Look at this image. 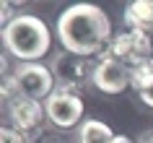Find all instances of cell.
<instances>
[{
    "label": "cell",
    "mask_w": 153,
    "mask_h": 143,
    "mask_svg": "<svg viewBox=\"0 0 153 143\" xmlns=\"http://www.w3.org/2000/svg\"><path fill=\"white\" fill-rule=\"evenodd\" d=\"M140 102H143V104H148V107L153 109V86H151V88H145L143 94H140Z\"/></svg>",
    "instance_id": "14"
},
{
    "label": "cell",
    "mask_w": 153,
    "mask_h": 143,
    "mask_svg": "<svg viewBox=\"0 0 153 143\" xmlns=\"http://www.w3.org/2000/svg\"><path fill=\"white\" fill-rule=\"evenodd\" d=\"M91 83L104 94H122L130 86V68L114 57H101L94 68Z\"/></svg>",
    "instance_id": "7"
},
{
    "label": "cell",
    "mask_w": 153,
    "mask_h": 143,
    "mask_svg": "<svg viewBox=\"0 0 153 143\" xmlns=\"http://www.w3.org/2000/svg\"><path fill=\"white\" fill-rule=\"evenodd\" d=\"M8 115H10V122L16 130L21 133H31L36 127L44 122L47 117V109H44V104L36 102V99H26V96H16V99H10L8 104Z\"/></svg>",
    "instance_id": "8"
},
{
    "label": "cell",
    "mask_w": 153,
    "mask_h": 143,
    "mask_svg": "<svg viewBox=\"0 0 153 143\" xmlns=\"http://www.w3.org/2000/svg\"><path fill=\"white\" fill-rule=\"evenodd\" d=\"M137 143H153V130H148V133H143V138Z\"/></svg>",
    "instance_id": "15"
},
{
    "label": "cell",
    "mask_w": 153,
    "mask_h": 143,
    "mask_svg": "<svg viewBox=\"0 0 153 143\" xmlns=\"http://www.w3.org/2000/svg\"><path fill=\"white\" fill-rule=\"evenodd\" d=\"M125 21L130 29H143L148 31L153 26V0H135L125 8Z\"/></svg>",
    "instance_id": "9"
},
{
    "label": "cell",
    "mask_w": 153,
    "mask_h": 143,
    "mask_svg": "<svg viewBox=\"0 0 153 143\" xmlns=\"http://www.w3.org/2000/svg\"><path fill=\"white\" fill-rule=\"evenodd\" d=\"M55 73L49 65L42 63H18L13 68V76H10V86L18 96H26V99H36V102H47L52 91H55Z\"/></svg>",
    "instance_id": "3"
},
{
    "label": "cell",
    "mask_w": 153,
    "mask_h": 143,
    "mask_svg": "<svg viewBox=\"0 0 153 143\" xmlns=\"http://www.w3.org/2000/svg\"><path fill=\"white\" fill-rule=\"evenodd\" d=\"M49 68L55 73L57 88H65V91L78 94L91 81L96 65H91V57H81V55H73V52H57L52 57Z\"/></svg>",
    "instance_id": "4"
},
{
    "label": "cell",
    "mask_w": 153,
    "mask_h": 143,
    "mask_svg": "<svg viewBox=\"0 0 153 143\" xmlns=\"http://www.w3.org/2000/svg\"><path fill=\"white\" fill-rule=\"evenodd\" d=\"M114 143H132V141H130L127 135H117V138H114Z\"/></svg>",
    "instance_id": "16"
},
{
    "label": "cell",
    "mask_w": 153,
    "mask_h": 143,
    "mask_svg": "<svg viewBox=\"0 0 153 143\" xmlns=\"http://www.w3.org/2000/svg\"><path fill=\"white\" fill-rule=\"evenodd\" d=\"M0 143H26V135L21 130H16V127L3 125L0 127Z\"/></svg>",
    "instance_id": "12"
},
{
    "label": "cell",
    "mask_w": 153,
    "mask_h": 143,
    "mask_svg": "<svg viewBox=\"0 0 153 143\" xmlns=\"http://www.w3.org/2000/svg\"><path fill=\"white\" fill-rule=\"evenodd\" d=\"M151 55H153V42L148 37V31L127 29V31L114 34V39H112L104 57H114V60L125 63L127 68H132V65H140L145 60H151Z\"/></svg>",
    "instance_id": "5"
},
{
    "label": "cell",
    "mask_w": 153,
    "mask_h": 143,
    "mask_svg": "<svg viewBox=\"0 0 153 143\" xmlns=\"http://www.w3.org/2000/svg\"><path fill=\"white\" fill-rule=\"evenodd\" d=\"M3 47L18 63H39L52 49L49 26L39 16L21 13L8 26H3Z\"/></svg>",
    "instance_id": "2"
},
{
    "label": "cell",
    "mask_w": 153,
    "mask_h": 143,
    "mask_svg": "<svg viewBox=\"0 0 153 143\" xmlns=\"http://www.w3.org/2000/svg\"><path fill=\"white\" fill-rule=\"evenodd\" d=\"M44 109H47V120L60 130H70L83 120V99L73 91H65V88H55L52 96L44 102Z\"/></svg>",
    "instance_id": "6"
},
{
    "label": "cell",
    "mask_w": 153,
    "mask_h": 143,
    "mask_svg": "<svg viewBox=\"0 0 153 143\" xmlns=\"http://www.w3.org/2000/svg\"><path fill=\"white\" fill-rule=\"evenodd\" d=\"M0 8H3V26H8L10 21H13V5H8V3H3V5H0Z\"/></svg>",
    "instance_id": "13"
},
{
    "label": "cell",
    "mask_w": 153,
    "mask_h": 143,
    "mask_svg": "<svg viewBox=\"0 0 153 143\" xmlns=\"http://www.w3.org/2000/svg\"><path fill=\"white\" fill-rule=\"evenodd\" d=\"M130 86L135 88L137 94H143L145 88L153 86V57L145 60L140 65H132L130 68Z\"/></svg>",
    "instance_id": "11"
},
{
    "label": "cell",
    "mask_w": 153,
    "mask_h": 143,
    "mask_svg": "<svg viewBox=\"0 0 153 143\" xmlns=\"http://www.w3.org/2000/svg\"><path fill=\"white\" fill-rule=\"evenodd\" d=\"M57 39L65 52L81 57H104L114 39L112 21L94 3H75L68 5L57 18Z\"/></svg>",
    "instance_id": "1"
},
{
    "label": "cell",
    "mask_w": 153,
    "mask_h": 143,
    "mask_svg": "<svg viewBox=\"0 0 153 143\" xmlns=\"http://www.w3.org/2000/svg\"><path fill=\"white\" fill-rule=\"evenodd\" d=\"M117 135L101 120H83L78 127V143H114Z\"/></svg>",
    "instance_id": "10"
}]
</instances>
